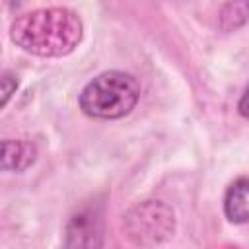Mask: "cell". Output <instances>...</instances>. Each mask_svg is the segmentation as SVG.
Wrapping results in <instances>:
<instances>
[{
	"label": "cell",
	"instance_id": "obj_9",
	"mask_svg": "<svg viewBox=\"0 0 249 249\" xmlns=\"http://www.w3.org/2000/svg\"><path fill=\"white\" fill-rule=\"evenodd\" d=\"M237 111H239L241 117L249 119V88H247V89L243 91V95L239 97V101H237Z\"/></svg>",
	"mask_w": 249,
	"mask_h": 249
},
{
	"label": "cell",
	"instance_id": "obj_3",
	"mask_svg": "<svg viewBox=\"0 0 249 249\" xmlns=\"http://www.w3.org/2000/svg\"><path fill=\"white\" fill-rule=\"evenodd\" d=\"M126 237L138 247H156L175 231V214L163 200H142L132 204L123 216Z\"/></svg>",
	"mask_w": 249,
	"mask_h": 249
},
{
	"label": "cell",
	"instance_id": "obj_6",
	"mask_svg": "<svg viewBox=\"0 0 249 249\" xmlns=\"http://www.w3.org/2000/svg\"><path fill=\"white\" fill-rule=\"evenodd\" d=\"M37 158L33 142L23 138L2 140V169L4 171H25Z\"/></svg>",
	"mask_w": 249,
	"mask_h": 249
},
{
	"label": "cell",
	"instance_id": "obj_1",
	"mask_svg": "<svg viewBox=\"0 0 249 249\" xmlns=\"http://www.w3.org/2000/svg\"><path fill=\"white\" fill-rule=\"evenodd\" d=\"M10 39L35 56H66L82 43L84 21L74 10L64 6L37 8L12 21Z\"/></svg>",
	"mask_w": 249,
	"mask_h": 249
},
{
	"label": "cell",
	"instance_id": "obj_4",
	"mask_svg": "<svg viewBox=\"0 0 249 249\" xmlns=\"http://www.w3.org/2000/svg\"><path fill=\"white\" fill-rule=\"evenodd\" d=\"M103 212L97 204H86L74 212L64 230V249H101Z\"/></svg>",
	"mask_w": 249,
	"mask_h": 249
},
{
	"label": "cell",
	"instance_id": "obj_8",
	"mask_svg": "<svg viewBox=\"0 0 249 249\" xmlns=\"http://www.w3.org/2000/svg\"><path fill=\"white\" fill-rule=\"evenodd\" d=\"M2 107H6L8 105V101H10V97L16 93V89H18V78H16V74H12L10 70H6L4 74H2Z\"/></svg>",
	"mask_w": 249,
	"mask_h": 249
},
{
	"label": "cell",
	"instance_id": "obj_5",
	"mask_svg": "<svg viewBox=\"0 0 249 249\" xmlns=\"http://www.w3.org/2000/svg\"><path fill=\"white\" fill-rule=\"evenodd\" d=\"M224 214L231 224L249 222V179H235L224 195Z\"/></svg>",
	"mask_w": 249,
	"mask_h": 249
},
{
	"label": "cell",
	"instance_id": "obj_7",
	"mask_svg": "<svg viewBox=\"0 0 249 249\" xmlns=\"http://www.w3.org/2000/svg\"><path fill=\"white\" fill-rule=\"evenodd\" d=\"M249 19V2H228L218 14V27L222 31H235Z\"/></svg>",
	"mask_w": 249,
	"mask_h": 249
},
{
	"label": "cell",
	"instance_id": "obj_2",
	"mask_svg": "<svg viewBox=\"0 0 249 249\" xmlns=\"http://www.w3.org/2000/svg\"><path fill=\"white\" fill-rule=\"evenodd\" d=\"M140 82L123 70H105L89 80L80 97V109L91 119L115 121L126 117L140 99Z\"/></svg>",
	"mask_w": 249,
	"mask_h": 249
}]
</instances>
